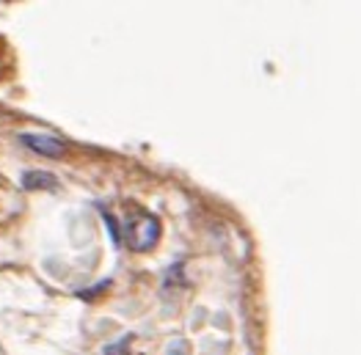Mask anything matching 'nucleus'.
<instances>
[{
	"mask_svg": "<svg viewBox=\"0 0 361 355\" xmlns=\"http://www.w3.org/2000/svg\"><path fill=\"white\" fill-rule=\"evenodd\" d=\"M157 237H160V226H157V220H154L152 215H144V218L133 226V245H135L138 251H149L152 245L157 242Z\"/></svg>",
	"mask_w": 361,
	"mask_h": 355,
	"instance_id": "obj_1",
	"label": "nucleus"
},
{
	"mask_svg": "<svg viewBox=\"0 0 361 355\" xmlns=\"http://www.w3.org/2000/svg\"><path fill=\"white\" fill-rule=\"evenodd\" d=\"M23 185L28 190H50V187H56V177L47 174V171H28L23 177Z\"/></svg>",
	"mask_w": 361,
	"mask_h": 355,
	"instance_id": "obj_3",
	"label": "nucleus"
},
{
	"mask_svg": "<svg viewBox=\"0 0 361 355\" xmlns=\"http://www.w3.org/2000/svg\"><path fill=\"white\" fill-rule=\"evenodd\" d=\"M23 144L30 147L33 151H39V154H44V157H61L66 147L61 144L56 135H39V132H28V135H23Z\"/></svg>",
	"mask_w": 361,
	"mask_h": 355,
	"instance_id": "obj_2",
	"label": "nucleus"
}]
</instances>
